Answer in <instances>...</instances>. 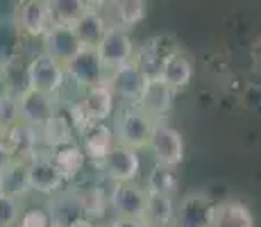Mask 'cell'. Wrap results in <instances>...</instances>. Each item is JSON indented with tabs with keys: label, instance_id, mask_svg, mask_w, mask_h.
I'll use <instances>...</instances> for the list:
<instances>
[{
	"label": "cell",
	"instance_id": "obj_1",
	"mask_svg": "<svg viewBox=\"0 0 261 227\" xmlns=\"http://www.w3.org/2000/svg\"><path fill=\"white\" fill-rule=\"evenodd\" d=\"M154 118L148 112H143L139 105H127L116 118V143L125 145L132 150H143L150 145V136H152Z\"/></svg>",
	"mask_w": 261,
	"mask_h": 227
},
{
	"label": "cell",
	"instance_id": "obj_2",
	"mask_svg": "<svg viewBox=\"0 0 261 227\" xmlns=\"http://www.w3.org/2000/svg\"><path fill=\"white\" fill-rule=\"evenodd\" d=\"M12 23L21 37L43 39V34L53 28L50 0H18L14 7Z\"/></svg>",
	"mask_w": 261,
	"mask_h": 227
},
{
	"label": "cell",
	"instance_id": "obj_3",
	"mask_svg": "<svg viewBox=\"0 0 261 227\" xmlns=\"http://www.w3.org/2000/svg\"><path fill=\"white\" fill-rule=\"evenodd\" d=\"M152 75H148L137 62L123 64V66L107 70V84L114 91V95L123 98L127 105H139L148 89V82Z\"/></svg>",
	"mask_w": 261,
	"mask_h": 227
},
{
	"label": "cell",
	"instance_id": "obj_4",
	"mask_svg": "<svg viewBox=\"0 0 261 227\" xmlns=\"http://www.w3.org/2000/svg\"><path fill=\"white\" fill-rule=\"evenodd\" d=\"M150 153L154 155L157 164L177 168L184 159V139L179 130L168 125L164 118H157L152 125V136H150Z\"/></svg>",
	"mask_w": 261,
	"mask_h": 227
},
{
	"label": "cell",
	"instance_id": "obj_5",
	"mask_svg": "<svg viewBox=\"0 0 261 227\" xmlns=\"http://www.w3.org/2000/svg\"><path fill=\"white\" fill-rule=\"evenodd\" d=\"M66 82V66L53 59L48 53L34 55L28 62V87L41 91L46 95H55Z\"/></svg>",
	"mask_w": 261,
	"mask_h": 227
},
{
	"label": "cell",
	"instance_id": "obj_6",
	"mask_svg": "<svg viewBox=\"0 0 261 227\" xmlns=\"http://www.w3.org/2000/svg\"><path fill=\"white\" fill-rule=\"evenodd\" d=\"M18 114L21 123H25L32 130H48L50 123L55 120L57 107L53 103V95H46L41 91L28 89L18 95Z\"/></svg>",
	"mask_w": 261,
	"mask_h": 227
},
{
	"label": "cell",
	"instance_id": "obj_7",
	"mask_svg": "<svg viewBox=\"0 0 261 227\" xmlns=\"http://www.w3.org/2000/svg\"><path fill=\"white\" fill-rule=\"evenodd\" d=\"M114 98L116 95H114V91L109 89L107 82L84 91V98L75 107L80 128L87 123H105L114 114Z\"/></svg>",
	"mask_w": 261,
	"mask_h": 227
},
{
	"label": "cell",
	"instance_id": "obj_8",
	"mask_svg": "<svg viewBox=\"0 0 261 227\" xmlns=\"http://www.w3.org/2000/svg\"><path fill=\"white\" fill-rule=\"evenodd\" d=\"M66 78H71L77 87L84 91L107 82V68L102 66L98 57V50L82 48L77 55L66 64Z\"/></svg>",
	"mask_w": 261,
	"mask_h": 227
},
{
	"label": "cell",
	"instance_id": "obj_9",
	"mask_svg": "<svg viewBox=\"0 0 261 227\" xmlns=\"http://www.w3.org/2000/svg\"><path fill=\"white\" fill-rule=\"evenodd\" d=\"M95 50H98L100 62H102V66L107 70H114V68L123 66V64L134 62V41H132V37H129L127 30L116 28V25H112V28L107 30L105 39L100 41V45Z\"/></svg>",
	"mask_w": 261,
	"mask_h": 227
},
{
	"label": "cell",
	"instance_id": "obj_10",
	"mask_svg": "<svg viewBox=\"0 0 261 227\" xmlns=\"http://www.w3.org/2000/svg\"><path fill=\"white\" fill-rule=\"evenodd\" d=\"M109 205H112L116 218H134L145 220V209H148V191L141 189L134 182H125V184H114V191L109 195Z\"/></svg>",
	"mask_w": 261,
	"mask_h": 227
},
{
	"label": "cell",
	"instance_id": "obj_11",
	"mask_svg": "<svg viewBox=\"0 0 261 227\" xmlns=\"http://www.w3.org/2000/svg\"><path fill=\"white\" fill-rule=\"evenodd\" d=\"M216 203L202 191L187 193L177 205L175 225L177 227H212Z\"/></svg>",
	"mask_w": 261,
	"mask_h": 227
},
{
	"label": "cell",
	"instance_id": "obj_12",
	"mask_svg": "<svg viewBox=\"0 0 261 227\" xmlns=\"http://www.w3.org/2000/svg\"><path fill=\"white\" fill-rule=\"evenodd\" d=\"M100 168L114 184H125V182H134L139 178L141 159H139L137 150L116 143L107 157L100 159Z\"/></svg>",
	"mask_w": 261,
	"mask_h": 227
},
{
	"label": "cell",
	"instance_id": "obj_13",
	"mask_svg": "<svg viewBox=\"0 0 261 227\" xmlns=\"http://www.w3.org/2000/svg\"><path fill=\"white\" fill-rule=\"evenodd\" d=\"M80 50H82V43L71 25H53L43 34V53L57 59L62 66H66Z\"/></svg>",
	"mask_w": 261,
	"mask_h": 227
},
{
	"label": "cell",
	"instance_id": "obj_14",
	"mask_svg": "<svg viewBox=\"0 0 261 227\" xmlns=\"http://www.w3.org/2000/svg\"><path fill=\"white\" fill-rule=\"evenodd\" d=\"M66 182L68 180L57 168L53 157L30 159V186H32V191H39L43 195H57V193H62Z\"/></svg>",
	"mask_w": 261,
	"mask_h": 227
},
{
	"label": "cell",
	"instance_id": "obj_15",
	"mask_svg": "<svg viewBox=\"0 0 261 227\" xmlns=\"http://www.w3.org/2000/svg\"><path fill=\"white\" fill-rule=\"evenodd\" d=\"M159 78L168 84L170 89L179 91L187 89L193 80V59L182 50H170V55L159 66Z\"/></svg>",
	"mask_w": 261,
	"mask_h": 227
},
{
	"label": "cell",
	"instance_id": "obj_16",
	"mask_svg": "<svg viewBox=\"0 0 261 227\" xmlns=\"http://www.w3.org/2000/svg\"><path fill=\"white\" fill-rule=\"evenodd\" d=\"M173 98H175V89H170L159 75H152L141 103H139V107H141L143 112H148L154 120L166 118L170 114V109H173Z\"/></svg>",
	"mask_w": 261,
	"mask_h": 227
},
{
	"label": "cell",
	"instance_id": "obj_17",
	"mask_svg": "<svg viewBox=\"0 0 261 227\" xmlns=\"http://www.w3.org/2000/svg\"><path fill=\"white\" fill-rule=\"evenodd\" d=\"M32 191L30 186V161L25 157H14L9 166L0 173V195L23 200Z\"/></svg>",
	"mask_w": 261,
	"mask_h": 227
},
{
	"label": "cell",
	"instance_id": "obj_18",
	"mask_svg": "<svg viewBox=\"0 0 261 227\" xmlns=\"http://www.w3.org/2000/svg\"><path fill=\"white\" fill-rule=\"evenodd\" d=\"M48 214H50V220H53V227H75L80 220L87 218L84 207L80 203L75 191H68V193L62 191V193L55 195L50 200Z\"/></svg>",
	"mask_w": 261,
	"mask_h": 227
},
{
	"label": "cell",
	"instance_id": "obj_19",
	"mask_svg": "<svg viewBox=\"0 0 261 227\" xmlns=\"http://www.w3.org/2000/svg\"><path fill=\"white\" fill-rule=\"evenodd\" d=\"M82 134V150L84 155L93 157L95 161H100L102 157H107L112 153V148L116 145V134L114 130H109L105 123H87L80 128Z\"/></svg>",
	"mask_w": 261,
	"mask_h": 227
},
{
	"label": "cell",
	"instance_id": "obj_20",
	"mask_svg": "<svg viewBox=\"0 0 261 227\" xmlns=\"http://www.w3.org/2000/svg\"><path fill=\"white\" fill-rule=\"evenodd\" d=\"M109 23L116 28H137L148 14V0H109Z\"/></svg>",
	"mask_w": 261,
	"mask_h": 227
},
{
	"label": "cell",
	"instance_id": "obj_21",
	"mask_svg": "<svg viewBox=\"0 0 261 227\" xmlns=\"http://www.w3.org/2000/svg\"><path fill=\"white\" fill-rule=\"evenodd\" d=\"M212 227H254V216L241 200L216 203Z\"/></svg>",
	"mask_w": 261,
	"mask_h": 227
},
{
	"label": "cell",
	"instance_id": "obj_22",
	"mask_svg": "<svg viewBox=\"0 0 261 227\" xmlns=\"http://www.w3.org/2000/svg\"><path fill=\"white\" fill-rule=\"evenodd\" d=\"M109 28H112L109 18L100 12H87L77 23L73 25V30H75V34H77L82 48H93V50L100 45V41L105 39V34H107Z\"/></svg>",
	"mask_w": 261,
	"mask_h": 227
},
{
	"label": "cell",
	"instance_id": "obj_23",
	"mask_svg": "<svg viewBox=\"0 0 261 227\" xmlns=\"http://www.w3.org/2000/svg\"><path fill=\"white\" fill-rule=\"evenodd\" d=\"M177 216V205L168 193H148L145 223L150 225H173Z\"/></svg>",
	"mask_w": 261,
	"mask_h": 227
},
{
	"label": "cell",
	"instance_id": "obj_24",
	"mask_svg": "<svg viewBox=\"0 0 261 227\" xmlns=\"http://www.w3.org/2000/svg\"><path fill=\"white\" fill-rule=\"evenodd\" d=\"M53 161L57 164V168L64 173V178L73 180L84 166V150L80 148L77 143H73V141H66V143L55 145Z\"/></svg>",
	"mask_w": 261,
	"mask_h": 227
},
{
	"label": "cell",
	"instance_id": "obj_25",
	"mask_svg": "<svg viewBox=\"0 0 261 227\" xmlns=\"http://www.w3.org/2000/svg\"><path fill=\"white\" fill-rule=\"evenodd\" d=\"M177 184H179V180H177L175 168L157 164L152 170H150L148 180H145V191H148V193H168V195H173L175 191H177Z\"/></svg>",
	"mask_w": 261,
	"mask_h": 227
},
{
	"label": "cell",
	"instance_id": "obj_26",
	"mask_svg": "<svg viewBox=\"0 0 261 227\" xmlns=\"http://www.w3.org/2000/svg\"><path fill=\"white\" fill-rule=\"evenodd\" d=\"M53 25H73L89 12L82 0H50Z\"/></svg>",
	"mask_w": 261,
	"mask_h": 227
},
{
	"label": "cell",
	"instance_id": "obj_27",
	"mask_svg": "<svg viewBox=\"0 0 261 227\" xmlns=\"http://www.w3.org/2000/svg\"><path fill=\"white\" fill-rule=\"evenodd\" d=\"M21 200L0 195V227H16L21 220Z\"/></svg>",
	"mask_w": 261,
	"mask_h": 227
},
{
	"label": "cell",
	"instance_id": "obj_28",
	"mask_svg": "<svg viewBox=\"0 0 261 227\" xmlns=\"http://www.w3.org/2000/svg\"><path fill=\"white\" fill-rule=\"evenodd\" d=\"M16 123H21V114H18V100L14 95H7L0 100V134L12 130Z\"/></svg>",
	"mask_w": 261,
	"mask_h": 227
},
{
	"label": "cell",
	"instance_id": "obj_29",
	"mask_svg": "<svg viewBox=\"0 0 261 227\" xmlns=\"http://www.w3.org/2000/svg\"><path fill=\"white\" fill-rule=\"evenodd\" d=\"M80 198V203L84 207V214L89 216H102V207H105V200H102V191L100 189H77L75 191Z\"/></svg>",
	"mask_w": 261,
	"mask_h": 227
},
{
	"label": "cell",
	"instance_id": "obj_30",
	"mask_svg": "<svg viewBox=\"0 0 261 227\" xmlns=\"http://www.w3.org/2000/svg\"><path fill=\"white\" fill-rule=\"evenodd\" d=\"M16 227H53L48 209H28L23 211Z\"/></svg>",
	"mask_w": 261,
	"mask_h": 227
},
{
	"label": "cell",
	"instance_id": "obj_31",
	"mask_svg": "<svg viewBox=\"0 0 261 227\" xmlns=\"http://www.w3.org/2000/svg\"><path fill=\"white\" fill-rule=\"evenodd\" d=\"M14 159V153H12V148L7 145V141L0 136V173H3L5 168L9 166V161Z\"/></svg>",
	"mask_w": 261,
	"mask_h": 227
},
{
	"label": "cell",
	"instance_id": "obj_32",
	"mask_svg": "<svg viewBox=\"0 0 261 227\" xmlns=\"http://www.w3.org/2000/svg\"><path fill=\"white\" fill-rule=\"evenodd\" d=\"M109 227H148L145 220H134V218H116Z\"/></svg>",
	"mask_w": 261,
	"mask_h": 227
},
{
	"label": "cell",
	"instance_id": "obj_33",
	"mask_svg": "<svg viewBox=\"0 0 261 227\" xmlns=\"http://www.w3.org/2000/svg\"><path fill=\"white\" fill-rule=\"evenodd\" d=\"M250 55H252V62H254V66H257V70H261V37L252 43V48H250Z\"/></svg>",
	"mask_w": 261,
	"mask_h": 227
},
{
	"label": "cell",
	"instance_id": "obj_34",
	"mask_svg": "<svg viewBox=\"0 0 261 227\" xmlns=\"http://www.w3.org/2000/svg\"><path fill=\"white\" fill-rule=\"evenodd\" d=\"M82 3L89 12H100V9H105L109 5V0H82Z\"/></svg>",
	"mask_w": 261,
	"mask_h": 227
},
{
	"label": "cell",
	"instance_id": "obj_35",
	"mask_svg": "<svg viewBox=\"0 0 261 227\" xmlns=\"http://www.w3.org/2000/svg\"><path fill=\"white\" fill-rule=\"evenodd\" d=\"M7 95H12L9 93V87H7V80H5V75H3V70H0V100H5Z\"/></svg>",
	"mask_w": 261,
	"mask_h": 227
},
{
	"label": "cell",
	"instance_id": "obj_36",
	"mask_svg": "<svg viewBox=\"0 0 261 227\" xmlns=\"http://www.w3.org/2000/svg\"><path fill=\"white\" fill-rule=\"evenodd\" d=\"M148 227H170V225H150V223H148Z\"/></svg>",
	"mask_w": 261,
	"mask_h": 227
}]
</instances>
